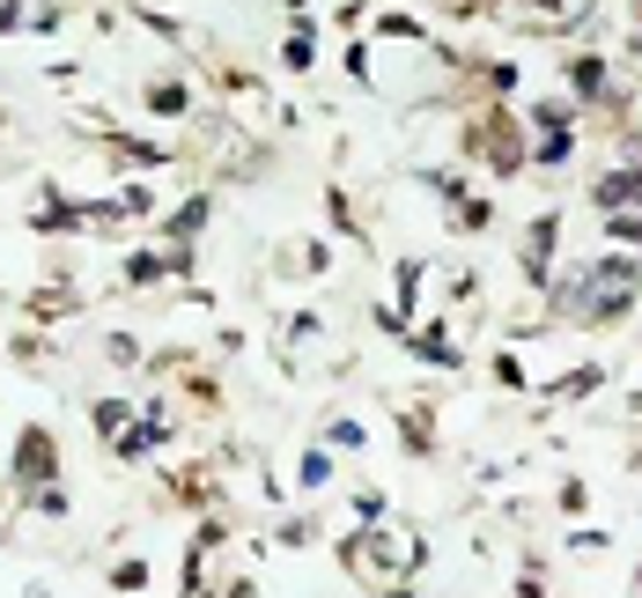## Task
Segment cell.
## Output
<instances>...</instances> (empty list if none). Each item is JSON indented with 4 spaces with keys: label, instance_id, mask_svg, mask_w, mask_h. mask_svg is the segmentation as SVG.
Instances as JSON below:
<instances>
[{
    "label": "cell",
    "instance_id": "cell-1",
    "mask_svg": "<svg viewBox=\"0 0 642 598\" xmlns=\"http://www.w3.org/2000/svg\"><path fill=\"white\" fill-rule=\"evenodd\" d=\"M554 251H562V207L532 215L524 237H518V274L532 281V289H554Z\"/></svg>",
    "mask_w": 642,
    "mask_h": 598
},
{
    "label": "cell",
    "instance_id": "cell-2",
    "mask_svg": "<svg viewBox=\"0 0 642 598\" xmlns=\"http://www.w3.org/2000/svg\"><path fill=\"white\" fill-rule=\"evenodd\" d=\"M8 480H15L23 496H37V488H59V450H52V428H23Z\"/></svg>",
    "mask_w": 642,
    "mask_h": 598
},
{
    "label": "cell",
    "instance_id": "cell-3",
    "mask_svg": "<svg viewBox=\"0 0 642 598\" xmlns=\"http://www.w3.org/2000/svg\"><path fill=\"white\" fill-rule=\"evenodd\" d=\"M562 75H568V104H576V111L613 97V67H606V52H568Z\"/></svg>",
    "mask_w": 642,
    "mask_h": 598
},
{
    "label": "cell",
    "instance_id": "cell-4",
    "mask_svg": "<svg viewBox=\"0 0 642 598\" xmlns=\"http://www.w3.org/2000/svg\"><path fill=\"white\" fill-rule=\"evenodd\" d=\"M444 215H450V229H458V237H480V229H494V199H488V193H472V185H466V193L450 199Z\"/></svg>",
    "mask_w": 642,
    "mask_h": 598
},
{
    "label": "cell",
    "instance_id": "cell-5",
    "mask_svg": "<svg viewBox=\"0 0 642 598\" xmlns=\"http://www.w3.org/2000/svg\"><path fill=\"white\" fill-rule=\"evenodd\" d=\"M399 450H406V458H436V414H428V406H406V414H399Z\"/></svg>",
    "mask_w": 642,
    "mask_h": 598
},
{
    "label": "cell",
    "instance_id": "cell-6",
    "mask_svg": "<svg viewBox=\"0 0 642 598\" xmlns=\"http://www.w3.org/2000/svg\"><path fill=\"white\" fill-rule=\"evenodd\" d=\"M89 422H97V436H104V444L119 450L126 436H133V422H141V414H133L126 399H97V406H89Z\"/></svg>",
    "mask_w": 642,
    "mask_h": 598
},
{
    "label": "cell",
    "instance_id": "cell-7",
    "mask_svg": "<svg viewBox=\"0 0 642 598\" xmlns=\"http://www.w3.org/2000/svg\"><path fill=\"white\" fill-rule=\"evenodd\" d=\"M325 444H333V450H362V444H370V428L355 422V414H333V422H325Z\"/></svg>",
    "mask_w": 642,
    "mask_h": 598
},
{
    "label": "cell",
    "instance_id": "cell-8",
    "mask_svg": "<svg viewBox=\"0 0 642 598\" xmlns=\"http://www.w3.org/2000/svg\"><path fill=\"white\" fill-rule=\"evenodd\" d=\"M185 81H149V111H163V119H185Z\"/></svg>",
    "mask_w": 642,
    "mask_h": 598
},
{
    "label": "cell",
    "instance_id": "cell-9",
    "mask_svg": "<svg viewBox=\"0 0 642 598\" xmlns=\"http://www.w3.org/2000/svg\"><path fill=\"white\" fill-rule=\"evenodd\" d=\"M311 59H318V45H311V23H303V30H289V45H281V67H289V75H303Z\"/></svg>",
    "mask_w": 642,
    "mask_h": 598
},
{
    "label": "cell",
    "instance_id": "cell-10",
    "mask_svg": "<svg viewBox=\"0 0 642 598\" xmlns=\"http://www.w3.org/2000/svg\"><path fill=\"white\" fill-rule=\"evenodd\" d=\"M606 237H613V244H642V207H620V215H606Z\"/></svg>",
    "mask_w": 642,
    "mask_h": 598
},
{
    "label": "cell",
    "instance_id": "cell-11",
    "mask_svg": "<svg viewBox=\"0 0 642 598\" xmlns=\"http://www.w3.org/2000/svg\"><path fill=\"white\" fill-rule=\"evenodd\" d=\"M296 480H303V488H325V480H333V450H303Z\"/></svg>",
    "mask_w": 642,
    "mask_h": 598
},
{
    "label": "cell",
    "instance_id": "cell-12",
    "mask_svg": "<svg viewBox=\"0 0 642 598\" xmlns=\"http://www.w3.org/2000/svg\"><path fill=\"white\" fill-rule=\"evenodd\" d=\"M494 384H510V392H524V384H532V370H524L518 355L502 348V355H494Z\"/></svg>",
    "mask_w": 642,
    "mask_h": 598
},
{
    "label": "cell",
    "instance_id": "cell-13",
    "mask_svg": "<svg viewBox=\"0 0 642 598\" xmlns=\"http://www.w3.org/2000/svg\"><path fill=\"white\" fill-rule=\"evenodd\" d=\"M562 510H568V518H584V510H591V488H584V480H576V474L562 480Z\"/></svg>",
    "mask_w": 642,
    "mask_h": 598
},
{
    "label": "cell",
    "instance_id": "cell-14",
    "mask_svg": "<svg viewBox=\"0 0 642 598\" xmlns=\"http://www.w3.org/2000/svg\"><path fill=\"white\" fill-rule=\"evenodd\" d=\"M111 584H119V591H141V584H149V562H141V554H133V562H119V569H111Z\"/></svg>",
    "mask_w": 642,
    "mask_h": 598
},
{
    "label": "cell",
    "instance_id": "cell-15",
    "mask_svg": "<svg viewBox=\"0 0 642 598\" xmlns=\"http://www.w3.org/2000/svg\"><path fill=\"white\" fill-rule=\"evenodd\" d=\"M311 540H318V524H311V518H289V524H281V547H311Z\"/></svg>",
    "mask_w": 642,
    "mask_h": 598
},
{
    "label": "cell",
    "instance_id": "cell-16",
    "mask_svg": "<svg viewBox=\"0 0 642 598\" xmlns=\"http://www.w3.org/2000/svg\"><path fill=\"white\" fill-rule=\"evenodd\" d=\"M568 547H576V554H606V547H613V532H598V524H591V532H568Z\"/></svg>",
    "mask_w": 642,
    "mask_h": 598
},
{
    "label": "cell",
    "instance_id": "cell-17",
    "mask_svg": "<svg viewBox=\"0 0 642 598\" xmlns=\"http://www.w3.org/2000/svg\"><path fill=\"white\" fill-rule=\"evenodd\" d=\"M510 598H546V576L524 562V576H518V591H510Z\"/></svg>",
    "mask_w": 642,
    "mask_h": 598
},
{
    "label": "cell",
    "instance_id": "cell-18",
    "mask_svg": "<svg viewBox=\"0 0 642 598\" xmlns=\"http://www.w3.org/2000/svg\"><path fill=\"white\" fill-rule=\"evenodd\" d=\"M8 30H23V0H0V37Z\"/></svg>",
    "mask_w": 642,
    "mask_h": 598
},
{
    "label": "cell",
    "instance_id": "cell-19",
    "mask_svg": "<svg viewBox=\"0 0 642 598\" xmlns=\"http://www.w3.org/2000/svg\"><path fill=\"white\" fill-rule=\"evenodd\" d=\"M384 598H421V591H406V584H392V591H384Z\"/></svg>",
    "mask_w": 642,
    "mask_h": 598
},
{
    "label": "cell",
    "instance_id": "cell-20",
    "mask_svg": "<svg viewBox=\"0 0 642 598\" xmlns=\"http://www.w3.org/2000/svg\"><path fill=\"white\" fill-rule=\"evenodd\" d=\"M23 598H52V591H45V584H30V591H23Z\"/></svg>",
    "mask_w": 642,
    "mask_h": 598
},
{
    "label": "cell",
    "instance_id": "cell-21",
    "mask_svg": "<svg viewBox=\"0 0 642 598\" xmlns=\"http://www.w3.org/2000/svg\"><path fill=\"white\" fill-rule=\"evenodd\" d=\"M635 598H642V569H635Z\"/></svg>",
    "mask_w": 642,
    "mask_h": 598
}]
</instances>
